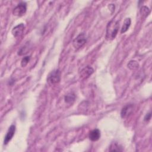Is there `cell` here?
Returning a JSON list of instances; mask_svg holds the SVG:
<instances>
[{"label":"cell","instance_id":"obj_1","mask_svg":"<svg viewBox=\"0 0 152 152\" xmlns=\"http://www.w3.org/2000/svg\"><path fill=\"white\" fill-rule=\"evenodd\" d=\"M119 28V22L112 20L109 22L106 27V38L107 40H113L117 35Z\"/></svg>","mask_w":152,"mask_h":152},{"label":"cell","instance_id":"obj_2","mask_svg":"<svg viewBox=\"0 0 152 152\" xmlns=\"http://www.w3.org/2000/svg\"><path fill=\"white\" fill-rule=\"evenodd\" d=\"M87 42V37L86 35L82 33L79 34L72 41V45L73 46L77 49H78L83 47L85 43Z\"/></svg>","mask_w":152,"mask_h":152},{"label":"cell","instance_id":"obj_3","mask_svg":"<svg viewBox=\"0 0 152 152\" xmlns=\"http://www.w3.org/2000/svg\"><path fill=\"white\" fill-rule=\"evenodd\" d=\"M47 80L51 84H55L58 83L61 80V71L59 69H56L52 71L49 74Z\"/></svg>","mask_w":152,"mask_h":152},{"label":"cell","instance_id":"obj_4","mask_svg":"<svg viewBox=\"0 0 152 152\" xmlns=\"http://www.w3.org/2000/svg\"><path fill=\"white\" fill-rule=\"evenodd\" d=\"M26 10H27L26 3L24 2H21L14 8L12 11V14L14 15L20 17L26 13Z\"/></svg>","mask_w":152,"mask_h":152},{"label":"cell","instance_id":"obj_5","mask_svg":"<svg viewBox=\"0 0 152 152\" xmlns=\"http://www.w3.org/2000/svg\"><path fill=\"white\" fill-rule=\"evenodd\" d=\"M134 105L133 104H127L125 105L121 112V116L122 118H128L133 112Z\"/></svg>","mask_w":152,"mask_h":152},{"label":"cell","instance_id":"obj_6","mask_svg":"<svg viewBox=\"0 0 152 152\" xmlns=\"http://www.w3.org/2000/svg\"><path fill=\"white\" fill-rule=\"evenodd\" d=\"M25 28V26L24 24L23 23H20L19 24H18L17 26H15L12 31V34L15 37H20L23 34V31Z\"/></svg>","mask_w":152,"mask_h":152},{"label":"cell","instance_id":"obj_7","mask_svg":"<svg viewBox=\"0 0 152 152\" xmlns=\"http://www.w3.org/2000/svg\"><path fill=\"white\" fill-rule=\"evenodd\" d=\"M93 72L94 69L92 67L90 66H86L81 70L80 72V78L82 79H87L93 73Z\"/></svg>","mask_w":152,"mask_h":152},{"label":"cell","instance_id":"obj_8","mask_svg":"<svg viewBox=\"0 0 152 152\" xmlns=\"http://www.w3.org/2000/svg\"><path fill=\"white\" fill-rule=\"evenodd\" d=\"M15 126L14 125H11L6 134V135L5 136V138H4V144L5 145L7 144L11 141V140L12 138V137L15 134Z\"/></svg>","mask_w":152,"mask_h":152},{"label":"cell","instance_id":"obj_9","mask_svg":"<svg viewBox=\"0 0 152 152\" xmlns=\"http://www.w3.org/2000/svg\"><path fill=\"white\" fill-rule=\"evenodd\" d=\"M100 137V131L98 129H94L90 131L89 134V138L92 141H97Z\"/></svg>","mask_w":152,"mask_h":152},{"label":"cell","instance_id":"obj_10","mask_svg":"<svg viewBox=\"0 0 152 152\" xmlns=\"http://www.w3.org/2000/svg\"><path fill=\"white\" fill-rule=\"evenodd\" d=\"M75 100V95L73 93H69L64 97V101L66 103L72 104Z\"/></svg>","mask_w":152,"mask_h":152},{"label":"cell","instance_id":"obj_11","mask_svg":"<svg viewBox=\"0 0 152 152\" xmlns=\"http://www.w3.org/2000/svg\"><path fill=\"white\" fill-rule=\"evenodd\" d=\"M131 20L130 18H126L124 20L123 26L121 28V33H125L129 28V26H131Z\"/></svg>","mask_w":152,"mask_h":152},{"label":"cell","instance_id":"obj_12","mask_svg":"<svg viewBox=\"0 0 152 152\" xmlns=\"http://www.w3.org/2000/svg\"><path fill=\"white\" fill-rule=\"evenodd\" d=\"M128 67L131 70H135L138 68L139 64L135 60H131L128 62Z\"/></svg>","mask_w":152,"mask_h":152},{"label":"cell","instance_id":"obj_13","mask_svg":"<svg viewBox=\"0 0 152 152\" xmlns=\"http://www.w3.org/2000/svg\"><path fill=\"white\" fill-rule=\"evenodd\" d=\"M109 151H122V147L117 143V142H113L111 144L110 146Z\"/></svg>","mask_w":152,"mask_h":152},{"label":"cell","instance_id":"obj_14","mask_svg":"<svg viewBox=\"0 0 152 152\" xmlns=\"http://www.w3.org/2000/svg\"><path fill=\"white\" fill-rule=\"evenodd\" d=\"M149 12H150V10L148 7H147L145 6H143L141 8L140 13L143 17H147L148 15V14H149Z\"/></svg>","mask_w":152,"mask_h":152},{"label":"cell","instance_id":"obj_15","mask_svg":"<svg viewBox=\"0 0 152 152\" xmlns=\"http://www.w3.org/2000/svg\"><path fill=\"white\" fill-rule=\"evenodd\" d=\"M30 59V56H27L24 57V58L22 59L21 62V66H23V67L26 66L28 64V63L29 62Z\"/></svg>","mask_w":152,"mask_h":152},{"label":"cell","instance_id":"obj_16","mask_svg":"<svg viewBox=\"0 0 152 152\" xmlns=\"http://www.w3.org/2000/svg\"><path fill=\"white\" fill-rule=\"evenodd\" d=\"M27 48L26 46H23L21 48V49L18 52V55H23L27 53Z\"/></svg>","mask_w":152,"mask_h":152},{"label":"cell","instance_id":"obj_17","mask_svg":"<svg viewBox=\"0 0 152 152\" xmlns=\"http://www.w3.org/2000/svg\"><path fill=\"white\" fill-rule=\"evenodd\" d=\"M151 112H149V113H148L146 114V115H145V117H144V120L145 121H146V122L149 121L150 120V119H151Z\"/></svg>","mask_w":152,"mask_h":152}]
</instances>
